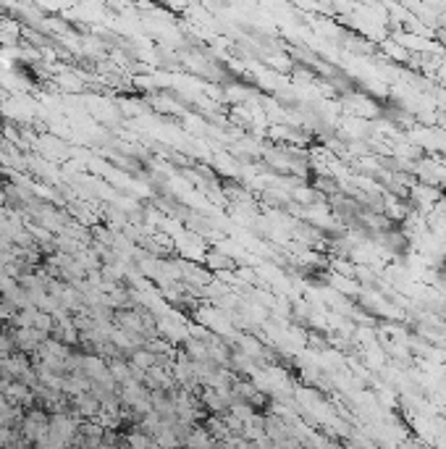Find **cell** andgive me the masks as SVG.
<instances>
[{"label": "cell", "instance_id": "3", "mask_svg": "<svg viewBox=\"0 0 446 449\" xmlns=\"http://www.w3.org/2000/svg\"><path fill=\"white\" fill-rule=\"evenodd\" d=\"M3 134H6V140H11V142H19V132H16V129H11L8 124L3 126Z\"/></svg>", "mask_w": 446, "mask_h": 449}, {"label": "cell", "instance_id": "1", "mask_svg": "<svg viewBox=\"0 0 446 449\" xmlns=\"http://www.w3.org/2000/svg\"><path fill=\"white\" fill-rule=\"evenodd\" d=\"M19 431H21V439H24L26 444H35V447H37L39 441H45L48 434H50V415H48L42 408L26 410Z\"/></svg>", "mask_w": 446, "mask_h": 449}, {"label": "cell", "instance_id": "2", "mask_svg": "<svg viewBox=\"0 0 446 449\" xmlns=\"http://www.w3.org/2000/svg\"><path fill=\"white\" fill-rule=\"evenodd\" d=\"M184 449H218V441L210 436L205 426H195L189 436L184 439Z\"/></svg>", "mask_w": 446, "mask_h": 449}]
</instances>
